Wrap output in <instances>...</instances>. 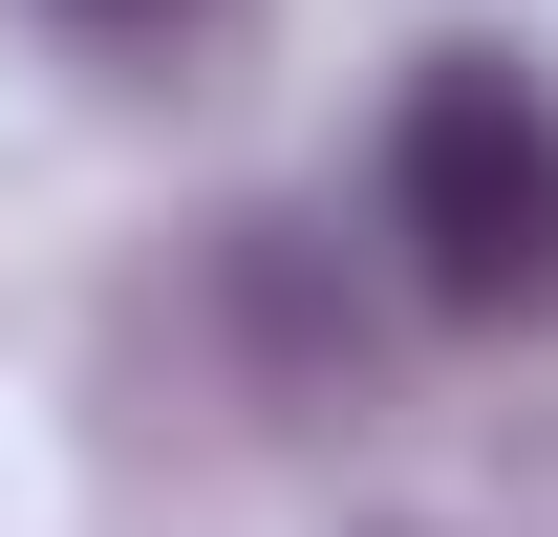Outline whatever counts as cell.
I'll return each mask as SVG.
<instances>
[{
  "label": "cell",
  "mask_w": 558,
  "mask_h": 537,
  "mask_svg": "<svg viewBox=\"0 0 558 537\" xmlns=\"http://www.w3.org/2000/svg\"><path fill=\"white\" fill-rule=\"evenodd\" d=\"M387 259L429 323H558V86L515 44H429L387 108Z\"/></svg>",
  "instance_id": "obj_1"
},
{
  "label": "cell",
  "mask_w": 558,
  "mask_h": 537,
  "mask_svg": "<svg viewBox=\"0 0 558 537\" xmlns=\"http://www.w3.org/2000/svg\"><path fill=\"white\" fill-rule=\"evenodd\" d=\"M44 22H86V44H172L194 0H44Z\"/></svg>",
  "instance_id": "obj_2"
},
{
  "label": "cell",
  "mask_w": 558,
  "mask_h": 537,
  "mask_svg": "<svg viewBox=\"0 0 558 537\" xmlns=\"http://www.w3.org/2000/svg\"><path fill=\"white\" fill-rule=\"evenodd\" d=\"M387 537H409V516H387Z\"/></svg>",
  "instance_id": "obj_3"
}]
</instances>
